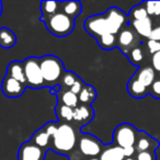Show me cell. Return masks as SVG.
I'll use <instances>...</instances> for the list:
<instances>
[{"label": "cell", "instance_id": "6da1fadb", "mask_svg": "<svg viewBox=\"0 0 160 160\" xmlns=\"http://www.w3.org/2000/svg\"><path fill=\"white\" fill-rule=\"evenodd\" d=\"M40 66L45 85L46 83L55 85V83L59 82L62 76L66 72L62 59L53 55H46L41 57Z\"/></svg>", "mask_w": 160, "mask_h": 160}, {"label": "cell", "instance_id": "7a4b0ae2", "mask_svg": "<svg viewBox=\"0 0 160 160\" xmlns=\"http://www.w3.org/2000/svg\"><path fill=\"white\" fill-rule=\"evenodd\" d=\"M77 142V135L72 127L69 124L58 125L57 132L52 138V147L56 152L67 153L72 150Z\"/></svg>", "mask_w": 160, "mask_h": 160}, {"label": "cell", "instance_id": "3957f363", "mask_svg": "<svg viewBox=\"0 0 160 160\" xmlns=\"http://www.w3.org/2000/svg\"><path fill=\"white\" fill-rule=\"evenodd\" d=\"M41 20L45 22L47 30L57 38H64L69 35L75 28V19L66 16L62 11Z\"/></svg>", "mask_w": 160, "mask_h": 160}, {"label": "cell", "instance_id": "277c9868", "mask_svg": "<svg viewBox=\"0 0 160 160\" xmlns=\"http://www.w3.org/2000/svg\"><path fill=\"white\" fill-rule=\"evenodd\" d=\"M24 76L27 80V87L33 89H40L45 86V81L43 79L42 71L40 66V58L28 57L22 62Z\"/></svg>", "mask_w": 160, "mask_h": 160}, {"label": "cell", "instance_id": "5b68a950", "mask_svg": "<svg viewBox=\"0 0 160 160\" xmlns=\"http://www.w3.org/2000/svg\"><path fill=\"white\" fill-rule=\"evenodd\" d=\"M138 131L135 126L128 123L120 124L113 132V142L121 148L135 146L138 137Z\"/></svg>", "mask_w": 160, "mask_h": 160}, {"label": "cell", "instance_id": "8992f818", "mask_svg": "<svg viewBox=\"0 0 160 160\" xmlns=\"http://www.w3.org/2000/svg\"><path fill=\"white\" fill-rule=\"evenodd\" d=\"M107 19L109 31L111 34L116 35L118 34L127 24H128V16L124 13L122 10L116 7H112L104 13Z\"/></svg>", "mask_w": 160, "mask_h": 160}, {"label": "cell", "instance_id": "52a82bcc", "mask_svg": "<svg viewBox=\"0 0 160 160\" xmlns=\"http://www.w3.org/2000/svg\"><path fill=\"white\" fill-rule=\"evenodd\" d=\"M138 34L135 32V30L128 24L116 36V46L125 54L128 55V53L139 44V38Z\"/></svg>", "mask_w": 160, "mask_h": 160}, {"label": "cell", "instance_id": "ba28073f", "mask_svg": "<svg viewBox=\"0 0 160 160\" xmlns=\"http://www.w3.org/2000/svg\"><path fill=\"white\" fill-rule=\"evenodd\" d=\"M83 27H85V30L90 35H92L96 38H100V36L104 35V34L110 33L104 13L91 16L90 18H88L87 20L85 21Z\"/></svg>", "mask_w": 160, "mask_h": 160}, {"label": "cell", "instance_id": "9c48e42d", "mask_svg": "<svg viewBox=\"0 0 160 160\" xmlns=\"http://www.w3.org/2000/svg\"><path fill=\"white\" fill-rule=\"evenodd\" d=\"M45 149L40 148L32 142L21 145L18 151V160H44Z\"/></svg>", "mask_w": 160, "mask_h": 160}, {"label": "cell", "instance_id": "30bf717a", "mask_svg": "<svg viewBox=\"0 0 160 160\" xmlns=\"http://www.w3.org/2000/svg\"><path fill=\"white\" fill-rule=\"evenodd\" d=\"M27 86L21 83L20 81L13 79V78L9 77L6 75L2 80V85H1V90L2 93L5 94L7 98H20L25 91Z\"/></svg>", "mask_w": 160, "mask_h": 160}, {"label": "cell", "instance_id": "8fae6325", "mask_svg": "<svg viewBox=\"0 0 160 160\" xmlns=\"http://www.w3.org/2000/svg\"><path fill=\"white\" fill-rule=\"evenodd\" d=\"M79 149L83 155L88 157H97L99 153L102 152L100 142L91 135H86L80 138Z\"/></svg>", "mask_w": 160, "mask_h": 160}, {"label": "cell", "instance_id": "7c38bea8", "mask_svg": "<svg viewBox=\"0 0 160 160\" xmlns=\"http://www.w3.org/2000/svg\"><path fill=\"white\" fill-rule=\"evenodd\" d=\"M159 147V142L156 138L151 137L150 135L145 131H139L138 137L135 144V149L138 152L142 151H156V149Z\"/></svg>", "mask_w": 160, "mask_h": 160}, {"label": "cell", "instance_id": "4fadbf2b", "mask_svg": "<svg viewBox=\"0 0 160 160\" xmlns=\"http://www.w3.org/2000/svg\"><path fill=\"white\" fill-rule=\"evenodd\" d=\"M134 77L139 81L142 85H144L146 88H150V86L156 80V71L150 66L140 67L137 70V72L134 75Z\"/></svg>", "mask_w": 160, "mask_h": 160}, {"label": "cell", "instance_id": "5bb4252c", "mask_svg": "<svg viewBox=\"0 0 160 160\" xmlns=\"http://www.w3.org/2000/svg\"><path fill=\"white\" fill-rule=\"evenodd\" d=\"M127 91H128L129 96L134 99H142L147 94H149L148 88L142 85L134 76L129 79L128 83H127Z\"/></svg>", "mask_w": 160, "mask_h": 160}, {"label": "cell", "instance_id": "9a60e30c", "mask_svg": "<svg viewBox=\"0 0 160 160\" xmlns=\"http://www.w3.org/2000/svg\"><path fill=\"white\" fill-rule=\"evenodd\" d=\"M135 32L138 34L139 36L145 38H149L151 31H152V20L151 18H146L142 19V20H138V21H132L129 22Z\"/></svg>", "mask_w": 160, "mask_h": 160}, {"label": "cell", "instance_id": "2e32d148", "mask_svg": "<svg viewBox=\"0 0 160 160\" xmlns=\"http://www.w3.org/2000/svg\"><path fill=\"white\" fill-rule=\"evenodd\" d=\"M93 118V111L90 105H78L73 109V121L82 124H89Z\"/></svg>", "mask_w": 160, "mask_h": 160}, {"label": "cell", "instance_id": "e0dca14e", "mask_svg": "<svg viewBox=\"0 0 160 160\" xmlns=\"http://www.w3.org/2000/svg\"><path fill=\"white\" fill-rule=\"evenodd\" d=\"M7 76L13 78V79L20 81L21 83L27 86V80H25V76H24V69H23V64L21 62H11L8 65L7 68Z\"/></svg>", "mask_w": 160, "mask_h": 160}, {"label": "cell", "instance_id": "ac0fdd59", "mask_svg": "<svg viewBox=\"0 0 160 160\" xmlns=\"http://www.w3.org/2000/svg\"><path fill=\"white\" fill-rule=\"evenodd\" d=\"M17 36L8 28H0V47L2 48H11L16 45Z\"/></svg>", "mask_w": 160, "mask_h": 160}, {"label": "cell", "instance_id": "d6986e66", "mask_svg": "<svg viewBox=\"0 0 160 160\" xmlns=\"http://www.w3.org/2000/svg\"><path fill=\"white\" fill-rule=\"evenodd\" d=\"M124 153H123V148L116 146H110L108 148L103 149L102 152L100 153V160H124Z\"/></svg>", "mask_w": 160, "mask_h": 160}, {"label": "cell", "instance_id": "ffe728a7", "mask_svg": "<svg viewBox=\"0 0 160 160\" xmlns=\"http://www.w3.org/2000/svg\"><path fill=\"white\" fill-rule=\"evenodd\" d=\"M82 11V7L79 1H64L62 2V12L70 18L75 19Z\"/></svg>", "mask_w": 160, "mask_h": 160}, {"label": "cell", "instance_id": "44dd1931", "mask_svg": "<svg viewBox=\"0 0 160 160\" xmlns=\"http://www.w3.org/2000/svg\"><path fill=\"white\" fill-rule=\"evenodd\" d=\"M30 142H32L34 145L38 146L40 148L45 149L52 144V137L44 131V128H41L38 132H35V134L32 136Z\"/></svg>", "mask_w": 160, "mask_h": 160}, {"label": "cell", "instance_id": "7402d4cb", "mask_svg": "<svg viewBox=\"0 0 160 160\" xmlns=\"http://www.w3.org/2000/svg\"><path fill=\"white\" fill-rule=\"evenodd\" d=\"M59 8H62L60 1H43L41 3V12H42V18H48L51 16L58 13Z\"/></svg>", "mask_w": 160, "mask_h": 160}, {"label": "cell", "instance_id": "603a6c76", "mask_svg": "<svg viewBox=\"0 0 160 160\" xmlns=\"http://www.w3.org/2000/svg\"><path fill=\"white\" fill-rule=\"evenodd\" d=\"M97 98V92L93 87L85 85L79 94H78V100L82 103V105H89L94 99Z\"/></svg>", "mask_w": 160, "mask_h": 160}, {"label": "cell", "instance_id": "cb8c5ba5", "mask_svg": "<svg viewBox=\"0 0 160 160\" xmlns=\"http://www.w3.org/2000/svg\"><path fill=\"white\" fill-rule=\"evenodd\" d=\"M146 18H149V17H148V13H147L146 9H145L144 5H142V2L135 6V7L131 10V12H129V14H128L129 22H132V21L142 20V19H146Z\"/></svg>", "mask_w": 160, "mask_h": 160}, {"label": "cell", "instance_id": "d4e9b609", "mask_svg": "<svg viewBox=\"0 0 160 160\" xmlns=\"http://www.w3.org/2000/svg\"><path fill=\"white\" fill-rule=\"evenodd\" d=\"M60 100H62V103L66 107H69L71 109H76L78 107V96L70 91V90H66L62 93L60 96Z\"/></svg>", "mask_w": 160, "mask_h": 160}, {"label": "cell", "instance_id": "484cf974", "mask_svg": "<svg viewBox=\"0 0 160 160\" xmlns=\"http://www.w3.org/2000/svg\"><path fill=\"white\" fill-rule=\"evenodd\" d=\"M127 56H128V59L132 64L136 65V66H139L145 58V52L142 49V47L140 45H138L135 48L132 49Z\"/></svg>", "mask_w": 160, "mask_h": 160}, {"label": "cell", "instance_id": "4316f807", "mask_svg": "<svg viewBox=\"0 0 160 160\" xmlns=\"http://www.w3.org/2000/svg\"><path fill=\"white\" fill-rule=\"evenodd\" d=\"M97 41L100 47H102L103 49H112L116 46V35H113V34H104L97 38Z\"/></svg>", "mask_w": 160, "mask_h": 160}, {"label": "cell", "instance_id": "83f0119b", "mask_svg": "<svg viewBox=\"0 0 160 160\" xmlns=\"http://www.w3.org/2000/svg\"><path fill=\"white\" fill-rule=\"evenodd\" d=\"M57 115L62 120L66 121V122H70L73 120V109L66 107L64 104H59L57 107Z\"/></svg>", "mask_w": 160, "mask_h": 160}, {"label": "cell", "instance_id": "f1b7e54d", "mask_svg": "<svg viewBox=\"0 0 160 160\" xmlns=\"http://www.w3.org/2000/svg\"><path fill=\"white\" fill-rule=\"evenodd\" d=\"M78 79H79V77H77L73 72H71V71H66L65 75L62 76V78L60 81H62V87L69 88V89H70V88L75 85L76 81H77Z\"/></svg>", "mask_w": 160, "mask_h": 160}, {"label": "cell", "instance_id": "f546056e", "mask_svg": "<svg viewBox=\"0 0 160 160\" xmlns=\"http://www.w3.org/2000/svg\"><path fill=\"white\" fill-rule=\"evenodd\" d=\"M149 94L153 97L155 99H160V77L156 78L153 83L149 88Z\"/></svg>", "mask_w": 160, "mask_h": 160}, {"label": "cell", "instance_id": "4dcf8cb0", "mask_svg": "<svg viewBox=\"0 0 160 160\" xmlns=\"http://www.w3.org/2000/svg\"><path fill=\"white\" fill-rule=\"evenodd\" d=\"M146 47L148 53L151 54V56L153 54L160 52V42H157V41H152V40H148L146 42Z\"/></svg>", "mask_w": 160, "mask_h": 160}, {"label": "cell", "instance_id": "1f68e13d", "mask_svg": "<svg viewBox=\"0 0 160 160\" xmlns=\"http://www.w3.org/2000/svg\"><path fill=\"white\" fill-rule=\"evenodd\" d=\"M136 160H157L156 151H142L136 156Z\"/></svg>", "mask_w": 160, "mask_h": 160}, {"label": "cell", "instance_id": "d6a6232c", "mask_svg": "<svg viewBox=\"0 0 160 160\" xmlns=\"http://www.w3.org/2000/svg\"><path fill=\"white\" fill-rule=\"evenodd\" d=\"M151 67L156 72L160 75V52L151 56Z\"/></svg>", "mask_w": 160, "mask_h": 160}, {"label": "cell", "instance_id": "836d02e7", "mask_svg": "<svg viewBox=\"0 0 160 160\" xmlns=\"http://www.w3.org/2000/svg\"><path fill=\"white\" fill-rule=\"evenodd\" d=\"M43 128H44V131L46 132V133L48 134L52 138H53V136L55 135V133L57 132L58 125H56V123H47Z\"/></svg>", "mask_w": 160, "mask_h": 160}, {"label": "cell", "instance_id": "e575fe53", "mask_svg": "<svg viewBox=\"0 0 160 160\" xmlns=\"http://www.w3.org/2000/svg\"><path fill=\"white\" fill-rule=\"evenodd\" d=\"M142 5H144L149 18L155 16V1H145L142 2Z\"/></svg>", "mask_w": 160, "mask_h": 160}, {"label": "cell", "instance_id": "d590c367", "mask_svg": "<svg viewBox=\"0 0 160 160\" xmlns=\"http://www.w3.org/2000/svg\"><path fill=\"white\" fill-rule=\"evenodd\" d=\"M83 86H85V83L82 82V81H81V80H80V78L79 79L77 80V81H76V83L75 85L72 86V87L70 88V91L72 92V93H75V94H79L80 92H81V90H82V88H83Z\"/></svg>", "mask_w": 160, "mask_h": 160}, {"label": "cell", "instance_id": "8d00e7d4", "mask_svg": "<svg viewBox=\"0 0 160 160\" xmlns=\"http://www.w3.org/2000/svg\"><path fill=\"white\" fill-rule=\"evenodd\" d=\"M148 40H152V41L160 42V25L153 28L152 31H151V33H150V35H149Z\"/></svg>", "mask_w": 160, "mask_h": 160}, {"label": "cell", "instance_id": "74e56055", "mask_svg": "<svg viewBox=\"0 0 160 160\" xmlns=\"http://www.w3.org/2000/svg\"><path fill=\"white\" fill-rule=\"evenodd\" d=\"M135 151H136L135 146L123 148V153H124V157L125 158H132L134 156V153H135Z\"/></svg>", "mask_w": 160, "mask_h": 160}, {"label": "cell", "instance_id": "f35d334b", "mask_svg": "<svg viewBox=\"0 0 160 160\" xmlns=\"http://www.w3.org/2000/svg\"><path fill=\"white\" fill-rule=\"evenodd\" d=\"M155 16L160 17V1H155Z\"/></svg>", "mask_w": 160, "mask_h": 160}, {"label": "cell", "instance_id": "ab89813d", "mask_svg": "<svg viewBox=\"0 0 160 160\" xmlns=\"http://www.w3.org/2000/svg\"><path fill=\"white\" fill-rule=\"evenodd\" d=\"M1 13H2V3L0 2V16H1Z\"/></svg>", "mask_w": 160, "mask_h": 160}, {"label": "cell", "instance_id": "60d3db41", "mask_svg": "<svg viewBox=\"0 0 160 160\" xmlns=\"http://www.w3.org/2000/svg\"><path fill=\"white\" fill-rule=\"evenodd\" d=\"M124 160H136L135 158H125Z\"/></svg>", "mask_w": 160, "mask_h": 160}, {"label": "cell", "instance_id": "b9f144b4", "mask_svg": "<svg viewBox=\"0 0 160 160\" xmlns=\"http://www.w3.org/2000/svg\"><path fill=\"white\" fill-rule=\"evenodd\" d=\"M89 160H100V159H98V158H91V159H89Z\"/></svg>", "mask_w": 160, "mask_h": 160}]
</instances>
